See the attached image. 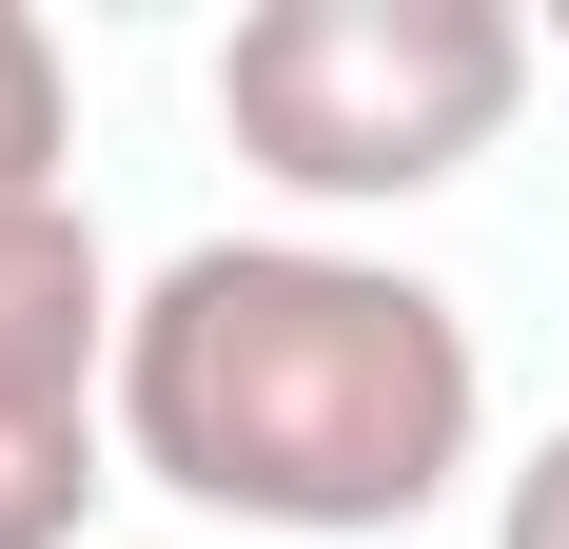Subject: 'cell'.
Instances as JSON below:
<instances>
[{"label": "cell", "instance_id": "5b68a950", "mask_svg": "<svg viewBox=\"0 0 569 549\" xmlns=\"http://www.w3.org/2000/svg\"><path fill=\"white\" fill-rule=\"evenodd\" d=\"M491 549H569V412L511 451V471H491Z\"/></svg>", "mask_w": 569, "mask_h": 549}, {"label": "cell", "instance_id": "3957f363", "mask_svg": "<svg viewBox=\"0 0 569 549\" xmlns=\"http://www.w3.org/2000/svg\"><path fill=\"white\" fill-rule=\"evenodd\" d=\"M118 315L138 274L99 256V217H59L40 256H0V549H79L118 471Z\"/></svg>", "mask_w": 569, "mask_h": 549}, {"label": "cell", "instance_id": "277c9868", "mask_svg": "<svg viewBox=\"0 0 569 549\" xmlns=\"http://www.w3.org/2000/svg\"><path fill=\"white\" fill-rule=\"evenodd\" d=\"M79 217V59L40 0H0V256H40Z\"/></svg>", "mask_w": 569, "mask_h": 549}, {"label": "cell", "instance_id": "6da1fadb", "mask_svg": "<svg viewBox=\"0 0 569 549\" xmlns=\"http://www.w3.org/2000/svg\"><path fill=\"white\" fill-rule=\"evenodd\" d=\"M471 295L353 236H177L118 315V471L256 549H393L471 491Z\"/></svg>", "mask_w": 569, "mask_h": 549}, {"label": "cell", "instance_id": "7a4b0ae2", "mask_svg": "<svg viewBox=\"0 0 569 549\" xmlns=\"http://www.w3.org/2000/svg\"><path fill=\"white\" fill-rule=\"evenodd\" d=\"M530 118V20L511 0H256L217 40V138L315 217H412Z\"/></svg>", "mask_w": 569, "mask_h": 549}]
</instances>
